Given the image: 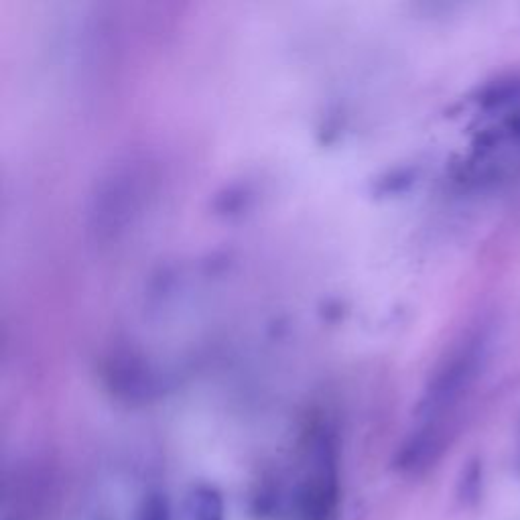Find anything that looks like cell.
<instances>
[{
    "instance_id": "obj_1",
    "label": "cell",
    "mask_w": 520,
    "mask_h": 520,
    "mask_svg": "<svg viewBox=\"0 0 520 520\" xmlns=\"http://www.w3.org/2000/svg\"><path fill=\"white\" fill-rule=\"evenodd\" d=\"M484 356V340L472 338L443 360L425 386V393L417 405L419 425L441 427L439 421L466 397L476 382Z\"/></svg>"
},
{
    "instance_id": "obj_2",
    "label": "cell",
    "mask_w": 520,
    "mask_h": 520,
    "mask_svg": "<svg viewBox=\"0 0 520 520\" xmlns=\"http://www.w3.org/2000/svg\"><path fill=\"white\" fill-rule=\"evenodd\" d=\"M338 466L332 443L319 437L311 447L309 472L301 488V514L305 520H330L338 506Z\"/></svg>"
},
{
    "instance_id": "obj_3",
    "label": "cell",
    "mask_w": 520,
    "mask_h": 520,
    "mask_svg": "<svg viewBox=\"0 0 520 520\" xmlns=\"http://www.w3.org/2000/svg\"><path fill=\"white\" fill-rule=\"evenodd\" d=\"M445 445L447 437L443 427L417 425L397 455V468L405 474H423L435 466Z\"/></svg>"
},
{
    "instance_id": "obj_4",
    "label": "cell",
    "mask_w": 520,
    "mask_h": 520,
    "mask_svg": "<svg viewBox=\"0 0 520 520\" xmlns=\"http://www.w3.org/2000/svg\"><path fill=\"white\" fill-rule=\"evenodd\" d=\"M187 510L191 520H226V502L218 488L200 484L189 492Z\"/></svg>"
},
{
    "instance_id": "obj_5",
    "label": "cell",
    "mask_w": 520,
    "mask_h": 520,
    "mask_svg": "<svg viewBox=\"0 0 520 520\" xmlns=\"http://www.w3.org/2000/svg\"><path fill=\"white\" fill-rule=\"evenodd\" d=\"M516 102H520V76L498 80L490 84L480 96V106L490 112L514 106Z\"/></svg>"
},
{
    "instance_id": "obj_6",
    "label": "cell",
    "mask_w": 520,
    "mask_h": 520,
    "mask_svg": "<svg viewBox=\"0 0 520 520\" xmlns=\"http://www.w3.org/2000/svg\"><path fill=\"white\" fill-rule=\"evenodd\" d=\"M482 494V466L480 462H470L460 478L458 496L464 506H474Z\"/></svg>"
},
{
    "instance_id": "obj_7",
    "label": "cell",
    "mask_w": 520,
    "mask_h": 520,
    "mask_svg": "<svg viewBox=\"0 0 520 520\" xmlns=\"http://www.w3.org/2000/svg\"><path fill=\"white\" fill-rule=\"evenodd\" d=\"M135 520H173L167 496L161 492L147 494L137 508Z\"/></svg>"
},
{
    "instance_id": "obj_8",
    "label": "cell",
    "mask_w": 520,
    "mask_h": 520,
    "mask_svg": "<svg viewBox=\"0 0 520 520\" xmlns=\"http://www.w3.org/2000/svg\"><path fill=\"white\" fill-rule=\"evenodd\" d=\"M510 128H512L514 137H518V139H520V118H518V120H514V122L510 124Z\"/></svg>"
}]
</instances>
